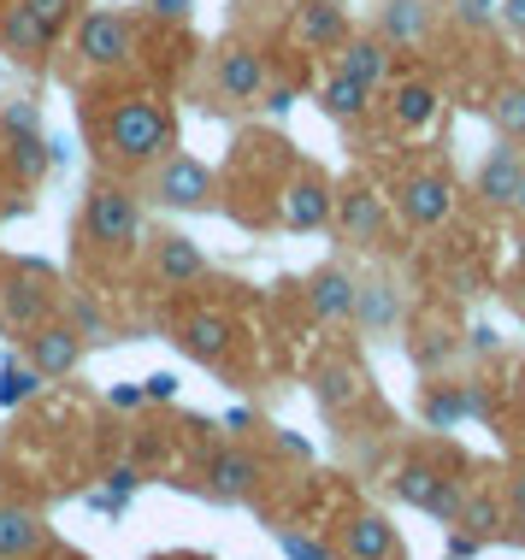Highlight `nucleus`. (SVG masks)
Returning a JSON list of instances; mask_svg holds the SVG:
<instances>
[{"label": "nucleus", "mask_w": 525, "mask_h": 560, "mask_svg": "<svg viewBox=\"0 0 525 560\" xmlns=\"http://www.w3.org/2000/svg\"><path fill=\"white\" fill-rule=\"evenodd\" d=\"M154 560H201V555H154Z\"/></svg>", "instance_id": "49530a36"}, {"label": "nucleus", "mask_w": 525, "mask_h": 560, "mask_svg": "<svg viewBox=\"0 0 525 560\" xmlns=\"http://www.w3.org/2000/svg\"><path fill=\"white\" fill-rule=\"evenodd\" d=\"M502 508H508V525H514L508 537H514V542H525V466H520L514 478H508V490H502Z\"/></svg>", "instance_id": "4c0bfd02"}, {"label": "nucleus", "mask_w": 525, "mask_h": 560, "mask_svg": "<svg viewBox=\"0 0 525 560\" xmlns=\"http://www.w3.org/2000/svg\"><path fill=\"white\" fill-rule=\"evenodd\" d=\"M354 266L349 260H325V266H313L307 278H302V301H307V313L319 325H349V313H354Z\"/></svg>", "instance_id": "412c9836"}, {"label": "nucleus", "mask_w": 525, "mask_h": 560, "mask_svg": "<svg viewBox=\"0 0 525 560\" xmlns=\"http://www.w3.org/2000/svg\"><path fill=\"white\" fill-rule=\"evenodd\" d=\"M455 525H460V532H472L478 542H502V537H508V508H502V495L490 490V483H467V502H460Z\"/></svg>", "instance_id": "c756f323"}, {"label": "nucleus", "mask_w": 525, "mask_h": 560, "mask_svg": "<svg viewBox=\"0 0 525 560\" xmlns=\"http://www.w3.org/2000/svg\"><path fill=\"white\" fill-rule=\"evenodd\" d=\"M19 354L30 360V366H36L42 377H48V384H59V377H71L83 366V354H89V342L78 337V330H71L66 319H48V325H36V330H24V348Z\"/></svg>", "instance_id": "aec40b11"}, {"label": "nucleus", "mask_w": 525, "mask_h": 560, "mask_svg": "<svg viewBox=\"0 0 525 560\" xmlns=\"http://www.w3.org/2000/svg\"><path fill=\"white\" fill-rule=\"evenodd\" d=\"M59 301H66V278L48 260H0V330L24 337V330L59 319Z\"/></svg>", "instance_id": "6e6552de"}, {"label": "nucleus", "mask_w": 525, "mask_h": 560, "mask_svg": "<svg viewBox=\"0 0 525 560\" xmlns=\"http://www.w3.org/2000/svg\"><path fill=\"white\" fill-rule=\"evenodd\" d=\"M478 549H485V542H478L472 532H460V525H448V542H443V555H448V560H472Z\"/></svg>", "instance_id": "ea45409f"}, {"label": "nucleus", "mask_w": 525, "mask_h": 560, "mask_svg": "<svg viewBox=\"0 0 525 560\" xmlns=\"http://www.w3.org/2000/svg\"><path fill=\"white\" fill-rule=\"evenodd\" d=\"M331 66L349 71V78H360L366 89H378V95H384V83L401 71V54L389 48L378 30H349V42H342V48L331 54Z\"/></svg>", "instance_id": "4be33fe9"}, {"label": "nucleus", "mask_w": 525, "mask_h": 560, "mask_svg": "<svg viewBox=\"0 0 525 560\" xmlns=\"http://www.w3.org/2000/svg\"><path fill=\"white\" fill-rule=\"evenodd\" d=\"M66 54H71V78H125L137 71L142 54V12L125 7H83L78 24L66 30Z\"/></svg>", "instance_id": "20e7f679"}, {"label": "nucleus", "mask_w": 525, "mask_h": 560, "mask_svg": "<svg viewBox=\"0 0 525 560\" xmlns=\"http://www.w3.org/2000/svg\"><path fill=\"white\" fill-rule=\"evenodd\" d=\"M137 483H142V472H137V466H113V472H107V490H113V502H125V495L137 490Z\"/></svg>", "instance_id": "79ce46f5"}, {"label": "nucleus", "mask_w": 525, "mask_h": 560, "mask_svg": "<svg viewBox=\"0 0 525 560\" xmlns=\"http://www.w3.org/2000/svg\"><path fill=\"white\" fill-rule=\"evenodd\" d=\"M490 125H497V136H508V142H525V71H508V78L490 83Z\"/></svg>", "instance_id": "7c9ffc66"}, {"label": "nucleus", "mask_w": 525, "mask_h": 560, "mask_svg": "<svg viewBox=\"0 0 525 560\" xmlns=\"http://www.w3.org/2000/svg\"><path fill=\"white\" fill-rule=\"evenodd\" d=\"M331 172L319 160H290V172L278 177V195H272V231H295V236H313V231H331Z\"/></svg>", "instance_id": "1a4fd4ad"}, {"label": "nucleus", "mask_w": 525, "mask_h": 560, "mask_svg": "<svg viewBox=\"0 0 525 560\" xmlns=\"http://www.w3.org/2000/svg\"><path fill=\"white\" fill-rule=\"evenodd\" d=\"M266 483V460L248 443H213L201 454V495L213 502H254Z\"/></svg>", "instance_id": "2eb2a0df"}, {"label": "nucleus", "mask_w": 525, "mask_h": 560, "mask_svg": "<svg viewBox=\"0 0 525 560\" xmlns=\"http://www.w3.org/2000/svg\"><path fill=\"white\" fill-rule=\"evenodd\" d=\"M337 560H408L401 549V532L384 520L378 508H349L337 520Z\"/></svg>", "instance_id": "a211bd4d"}, {"label": "nucleus", "mask_w": 525, "mask_h": 560, "mask_svg": "<svg viewBox=\"0 0 525 560\" xmlns=\"http://www.w3.org/2000/svg\"><path fill=\"white\" fill-rule=\"evenodd\" d=\"M290 160H295V148L278 130L243 136L219 177V213H231L248 231H272V195H278V177L290 172Z\"/></svg>", "instance_id": "7ed1b4c3"}, {"label": "nucleus", "mask_w": 525, "mask_h": 560, "mask_svg": "<svg viewBox=\"0 0 525 560\" xmlns=\"http://www.w3.org/2000/svg\"><path fill=\"white\" fill-rule=\"evenodd\" d=\"M467 348H472V354H497V325H472Z\"/></svg>", "instance_id": "37998d69"}, {"label": "nucleus", "mask_w": 525, "mask_h": 560, "mask_svg": "<svg viewBox=\"0 0 525 560\" xmlns=\"http://www.w3.org/2000/svg\"><path fill=\"white\" fill-rule=\"evenodd\" d=\"M278 549L290 555V560H337V549L325 537H313V532H295V525H278Z\"/></svg>", "instance_id": "c9c22d12"}, {"label": "nucleus", "mask_w": 525, "mask_h": 560, "mask_svg": "<svg viewBox=\"0 0 525 560\" xmlns=\"http://www.w3.org/2000/svg\"><path fill=\"white\" fill-rule=\"evenodd\" d=\"M19 7L30 12V19H42L59 36V48H66V30L78 24V12H83V0H19Z\"/></svg>", "instance_id": "f704fd0d"}, {"label": "nucleus", "mask_w": 525, "mask_h": 560, "mask_svg": "<svg viewBox=\"0 0 525 560\" xmlns=\"http://www.w3.org/2000/svg\"><path fill=\"white\" fill-rule=\"evenodd\" d=\"M59 160L66 154L48 142L36 101H24V95L0 101V177H7L12 189H36Z\"/></svg>", "instance_id": "0eeeda50"}, {"label": "nucleus", "mask_w": 525, "mask_h": 560, "mask_svg": "<svg viewBox=\"0 0 525 560\" xmlns=\"http://www.w3.org/2000/svg\"><path fill=\"white\" fill-rule=\"evenodd\" d=\"M372 30H378L396 54H419L431 36H438V7H431V0H378Z\"/></svg>", "instance_id": "5701e85b"}, {"label": "nucleus", "mask_w": 525, "mask_h": 560, "mask_svg": "<svg viewBox=\"0 0 525 560\" xmlns=\"http://www.w3.org/2000/svg\"><path fill=\"white\" fill-rule=\"evenodd\" d=\"M520 177H525V142H502L497 148H485V160H478V172H472V195L485 207H514V189H520Z\"/></svg>", "instance_id": "b1692460"}, {"label": "nucleus", "mask_w": 525, "mask_h": 560, "mask_svg": "<svg viewBox=\"0 0 525 560\" xmlns=\"http://www.w3.org/2000/svg\"><path fill=\"white\" fill-rule=\"evenodd\" d=\"M272 83V54L254 36H224L219 48H207V71H201V95L213 113H254Z\"/></svg>", "instance_id": "39448f33"}, {"label": "nucleus", "mask_w": 525, "mask_h": 560, "mask_svg": "<svg viewBox=\"0 0 525 560\" xmlns=\"http://www.w3.org/2000/svg\"><path fill=\"white\" fill-rule=\"evenodd\" d=\"M520 266H525V236H520Z\"/></svg>", "instance_id": "de8ad7c7"}, {"label": "nucleus", "mask_w": 525, "mask_h": 560, "mask_svg": "<svg viewBox=\"0 0 525 560\" xmlns=\"http://www.w3.org/2000/svg\"><path fill=\"white\" fill-rule=\"evenodd\" d=\"M389 213L408 224V231H438V224H448V213H455V177H448V165H438V160L408 165L396 177V189H389Z\"/></svg>", "instance_id": "9b49d317"}, {"label": "nucleus", "mask_w": 525, "mask_h": 560, "mask_svg": "<svg viewBox=\"0 0 525 560\" xmlns=\"http://www.w3.org/2000/svg\"><path fill=\"white\" fill-rule=\"evenodd\" d=\"M137 12L148 24H195V0H142Z\"/></svg>", "instance_id": "e433bc0d"}, {"label": "nucleus", "mask_w": 525, "mask_h": 560, "mask_svg": "<svg viewBox=\"0 0 525 560\" xmlns=\"http://www.w3.org/2000/svg\"><path fill=\"white\" fill-rule=\"evenodd\" d=\"M372 107H378V89H366L360 78H349V71H325L319 83V113L331 118V125H366Z\"/></svg>", "instance_id": "cd10ccee"}, {"label": "nucleus", "mask_w": 525, "mask_h": 560, "mask_svg": "<svg viewBox=\"0 0 525 560\" xmlns=\"http://www.w3.org/2000/svg\"><path fill=\"white\" fill-rule=\"evenodd\" d=\"M460 330L448 325V319H438V313H419V319L408 325V360H413V372L419 377H438V372H448L460 360Z\"/></svg>", "instance_id": "393cba45"}, {"label": "nucleus", "mask_w": 525, "mask_h": 560, "mask_svg": "<svg viewBox=\"0 0 525 560\" xmlns=\"http://www.w3.org/2000/svg\"><path fill=\"white\" fill-rule=\"evenodd\" d=\"M497 24H502L514 42H525V0H497Z\"/></svg>", "instance_id": "58836bf2"}, {"label": "nucleus", "mask_w": 525, "mask_h": 560, "mask_svg": "<svg viewBox=\"0 0 525 560\" xmlns=\"http://www.w3.org/2000/svg\"><path fill=\"white\" fill-rule=\"evenodd\" d=\"M142 271H148V283H154V290L184 295V290H195V283L213 278V260L201 254V242H195V236L154 231V236H148V248H142Z\"/></svg>", "instance_id": "ddd939ff"}, {"label": "nucleus", "mask_w": 525, "mask_h": 560, "mask_svg": "<svg viewBox=\"0 0 525 560\" xmlns=\"http://www.w3.org/2000/svg\"><path fill=\"white\" fill-rule=\"evenodd\" d=\"M384 113H389V130L396 136H425L443 118L438 78H425V71H396V78L384 83Z\"/></svg>", "instance_id": "dca6fc26"}, {"label": "nucleus", "mask_w": 525, "mask_h": 560, "mask_svg": "<svg viewBox=\"0 0 525 560\" xmlns=\"http://www.w3.org/2000/svg\"><path fill=\"white\" fill-rule=\"evenodd\" d=\"M148 248V207L137 201L130 177L95 172L78 201V224H71V254L83 271H130L142 266Z\"/></svg>", "instance_id": "f03ea898"}, {"label": "nucleus", "mask_w": 525, "mask_h": 560, "mask_svg": "<svg viewBox=\"0 0 525 560\" xmlns=\"http://www.w3.org/2000/svg\"><path fill=\"white\" fill-rule=\"evenodd\" d=\"M48 549V520L36 508H0V560H36Z\"/></svg>", "instance_id": "c85d7f7f"}, {"label": "nucleus", "mask_w": 525, "mask_h": 560, "mask_svg": "<svg viewBox=\"0 0 525 560\" xmlns=\"http://www.w3.org/2000/svg\"><path fill=\"white\" fill-rule=\"evenodd\" d=\"M142 401H160V407L177 401V377H172V372H154V377L142 384Z\"/></svg>", "instance_id": "a19ab883"}, {"label": "nucleus", "mask_w": 525, "mask_h": 560, "mask_svg": "<svg viewBox=\"0 0 525 560\" xmlns=\"http://www.w3.org/2000/svg\"><path fill=\"white\" fill-rule=\"evenodd\" d=\"M36 389H48V377H42L36 366H30L24 354H12V360H0V407H24L30 396H36Z\"/></svg>", "instance_id": "72a5a7b5"}, {"label": "nucleus", "mask_w": 525, "mask_h": 560, "mask_svg": "<svg viewBox=\"0 0 525 560\" xmlns=\"http://www.w3.org/2000/svg\"><path fill=\"white\" fill-rule=\"evenodd\" d=\"M0 54H7L19 71H54L59 36L42 19H30L19 0H0Z\"/></svg>", "instance_id": "f3484780"}, {"label": "nucleus", "mask_w": 525, "mask_h": 560, "mask_svg": "<svg viewBox=\"0 0 525 560\" xmlns=\"http://www.w3.org/2000/svg\"><path fill=\"white\" fill-rule=\"evenodd\" d=\"M508 213H520V219H525V177H520V189H514V207H508Z\"/></svg>", "instance_id": "a18cd8bd"}, {"label": "nucleus", "mask_w": 525, "mask_h": 560, "mask_svg": "<svg viewBox=\"0 0 525 560\" xmlns=\"http://www.w3.org/2000/svg\"><path fill=\"white\" fill-rule=\"evenodd\" d=\"M313 396H319L325 413H349V407H360L372 396V389H366V372H360L349 354H331V360L313 366Z\"/></svg>", "instance_id": "bb28decb"}, {"label": "nucleus", "mask_w": 525, "mask_h": 560, "mask_svg": "<svg viewBox=\"0 0 525 560\" xmlns=\"http://www.w3.org/2000/svg\"><path fill=\"white\" fill-rule=\"evenodd\" d=\"M78 130L89 160L107 177H142L154 160L177 148V107L166 89H154L137 71L125 78H83L78 83Z\"/></svg>", "instance_id": "f257e3e1"}, {"label": "nucleus", "mask_w": 525, "mask_h": 560, "mask_svg": "<svg viewBox=\"0 0 525 560\" xmlns=\"http://www.w3.org/2000/svg\"><path fill=\"white\" fill-rule=\"evenodd\" d=\"M467 413H472V384L467 377L438 372V377L419 384V419H425V431H455Z\"/></svg>", "instance_id": "a878e982"}, {"label": "nucleus", "mask_w": 525, "mask_h": 560, "mask_svg": "<svg viewBox=\"0 0 525 560\" xmlns=\"http://www.w3.org/2000/svg\"><path fill=\"white\" fill-rule=\"evenodd\" d=\"M349 30H354L349 7H337V0H295L290 19H283V42L302 59H331L349 42Z\"/></svg>", "instance_id": "4468645a"}, {"label": "nucleus", "mask_w": 525, "mask_h": 560, "mask_svg": "<svg viewBox=\"0 0 525 560\" xmlns=\"http://www.w3.org/2000/svg\"><path fill=\"white\" fill-rule=\"evenodd\" d=\"M331 231L349 242V248H366V254L389 248V195L372 184V177L349 172L331 195Z\"/></svg>", "instance_id": "9d476101"}, {"label": "nucleus", "mask_w": 525, "mask_h": 560, "mask_svg": "<svg viewBox=\"0 0 525 560\" xmlns=\"http://www.w3.org/2000/svg\"><path fill=\"white\" fill-rule=\"evenodd\" d=\"M59 319L78 330L83 342H113V319H107V307H101V301H89L83 290H66V301H59Z\"/></svg>", "instance_id": "2f4dec72"}, {"label": "nucleus", "mask_w": 525, "mask_h": 560, "mask_svg": "<svg viewBox=\"0 0 525 560\" xmlns=\"http://www.w3.org/2000/svg\"><path fill=\"white\" fill-rule=\"evenodd\" d=\"M113 407H148L142 389H113Z\"/></svg>", "instance_id": "c03bdc74"}, {"label": "nucleus", "mask_w": 525, "mask_h": 560, "mask_svg": "<svg viewBox=\"0 0 525 560\" xmlns=\"http://www.w3.org/2000/svg\"><path fill=\"white\" fill-rule=\"evenodd\" d=\"M236 337H243L236 319L224 307H207V301H189V307L172 313V342L184 348L195 366L224 372V366H231V354H236Z\"/></svg>", "instance_id": "f8f14e48"}, {"label": "nucleus", "mask_w": 525, "mask_h": 560, "mask_svg": "<svg viewBox=\"0 0 525 560\" xmlns=\"http://www.w3.org/2000/svg\"><path fill=\"white\" fill-rule=\"evenodd\" d=\"M438 19H443L448 30H460V36L485 42L490 30H497V0H443Z\"/></svg>", "instance_id": "473e14b6"}, {"label": "nucleus", "mask_w": 525, "mask_h": 560, "mask_svg": "<svg viewBox=\"0 0 525 560\" xmlns=\"http://www.w3.org/2000/svg\"><path fill=\"white\" fill-rule=\"evenodd\" d=\"M142 207L160 213H219V172L207 160H195L189 148H172L166 160H154L142 177H130Z\"/></svg>", "instance_id": "423d86ee"}, {"label": "nucleus", "mask_w": 525, "mask_h": 560, "mask_svg": "<svg viewBox=\"0 0 525 560\" xmlns=\"http://www.w3.org/2000/svg\"><path fill=\"white\" fill-rule=\"evenodd\" d=\"M349 325H354L366 342H389V337L401 330V290H396V278H389V271H372V278L354 283V313H349Z\"/></svg>", "instance_id": "6ab92c4d"}]
</instances>
